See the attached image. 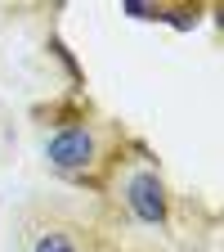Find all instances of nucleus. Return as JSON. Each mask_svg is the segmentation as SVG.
<instances>
[{
    "mask_svg": "<svg viewBox=\"0 0 224 252\" xmlns=\"http://www.w3.org/2000/svg\"><path fill=\"white\" fill-rule=\"evenodd\" d=\"M125 203H130V212L139 220H148V225H162L166 220V185L157 171H135L130 180H125Z\"/></svg>",
    "mask_w": 224,
    "mask_h": 252,
    "instance_id": "nucleus-1",
    "label": "nucleus"
},
{
    "mask_svg": "<svg viewBox=\"0 0 224 252\" xmlns=\"http://www.w3.org/2000/svg\"><path fill=\"white\" fill-rule=\"evenodd\" d=\"M45 153H50V162L58 171H81V167L94 162V135L85 131V126H68V131H58L50 140Z\"/></svg>",
    "mask_w": 224,
    "mask_h": 252,
    "instance_id": "nucleus-2",
    "label": "nucleus"
},
{
    "mask_svg": "<svg viewBox=\"0 0 224 252\" xmlns=\"http://www.w3.org/2000/svg\"><path fill=\"white\" fill-rule=\"evenodd\" d=\"M31 252H76V243H72L68 234L50 230V234H41V239H36V248H31Z\"/></svg>",
    "mask_w": 224,
    "mask_h": 252,
    "instance_id": "nucleus-3",
    "label": "nucleus"
}]
</instances>
